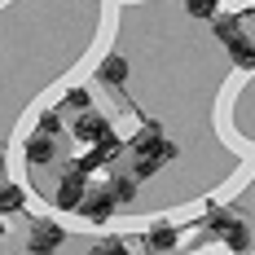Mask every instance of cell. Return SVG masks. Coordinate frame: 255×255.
Returning <instances> with one entry per match:
<instances>
[{
    "label": "cell",
    "mask_w": 255,
    "mask_h": 255,
    "mask_svg": "<svg viewBox=\"0 0 255 255\" xmlns=\"http://www.w3.org/2000/svg\"><path fill=\"white\" fill-rule=\"evenodd\" d=\"M180 238H185V225H176V220H167V216H158L150 229L141 233V247L145 251H176Z\"/></svg>",
    "instance_id": "cell-1"
},
{
    "label": "cell",
    "mask_w": 255,
    "mask_h": 255,
    "mask_svg": "<svg viewBox=\"0 0 255 255\" xmlns=\"http://www.w3.org/2000/svg\"><path fill=\"white\" fill-rule=\"evenodd\" d=\"M93 79H97L102 88H119V84H128V57H124V53H106L102 62H97V71H93Z\"/></svg>",
    "instance_id": "cell-3"
},
{
    "label": "cell",
    "mask_w": 255,
    "mask_h": 255,
    "mask_svg": "<svg viewBox=\"0 0 255 255\" xmlns=\"http://www.w3.org/2000/svg\"><path fill=\"white\" fill-rule=\"evenodd\" d=\"M57 247H66V229L57 225V220H31V229H26V251H57Z\"/></svg>",
    "instance_id": "cell-2"
},
{
    "label": "cell",
    "mask_w": 255,
    "mask_h": 255,
    "mask_svg": "<svg viewBox=\"0 0 255 255\" xmlns=\"http://www.w3.org/2000/svg\"><path fill=\"white\" fill-rule=\"evenodd\" d=\"M4 167H9V154H4V145H0V176H4Z\"/></svg>",
    "instance_id": "cell-6"
},
{
    "label": "cell",
    "mask_w": 255,
    "mask_h": 255,
    "mask_svg": "<svg viewBox=\"0 0 255 255\" xmlns=\"http://www.w3.org/2000/svg\"><path fill=\"white\" fill-rule=\"evenodd\" d=\"M26 207V189L22 185H0V216H13Z\"/></svg>",
    "instance_id": "cell-5"
},
{
    "label": "cell",
    "mask_w": 255,
    "mask_h": 255,
    "mask_svg": "<svg viewBox=\"0 0 255 255\" xmlns=\"http://www.w3.org/2000/svg\"><path fill=\"white\" fill-rule=\"evenodd\" d=\"M180 9H185V18H198V22H211L220 9H225V0H180Z\"/></svg>",
    "instance_id": "cell-4"
}]
</instances>
